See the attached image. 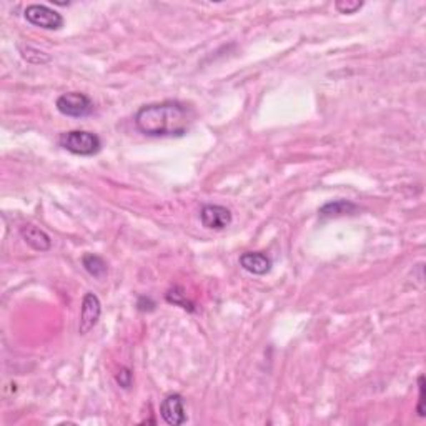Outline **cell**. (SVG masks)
Listing matches in <instances>:
<instances>
[{
	"label": "cell",
	"instance_id": "ba28073f",
	"mask_svg": "<svg viewBox=\"0 0 426 426\" xmlns=\"http://www.w3.org/2000/svg\"><path fill=\"white\" fill-rule=\"evenodd\" d=\"M240 266L248 273L264 277L272 270L273 262L268 255L264 252H245L240 255Z\"/></svg>",
	"mask_w": 426,
	"mask_h": 426
},
{
	"label": "cell",
	"instance_id": "6da1fadb",
	"mask_svg": "<svg viewBox=\"0 0 426 426\" xmlns=\"http://www.w3.org/2000/svg\"><path fill=\"white\" fill-rule=\"evenodd\" d=\"M190 123L192 112L177 100L143 105L135 114V127L147 137H182Z\"/></svg>",
	"mask_w": 426,
	"mask_h": 426
},
{
	"label": "cell",
	"instance_id": "2e32d148",
	"mask_svg": "<svg viewBox=\"0 0 426 426\" xmlns=\"http://www.w3.org/2000/svg\"><path fill=\"white\" fill-rule=\"evenodd\" d=\"M137 306L140 312H152V310H155V303L152 301V298H147V297L138 298Z\"/></svg>",
	"mask_w": 426,
	"mask_h": 426
},
{
	"label": "cell",
	"instance_id": "30bf717a",
	"mask_svg": "<svg viewBox=\"0 0 426 426\" xmlns=\"http://www.w3.org/2000/svg\"><path fill=\"white\" fill-rule=\"evenodd\" d=\"M358 212V205L355 203L348 202V200H335V202H328L318 210L321 218H338V217H345V215H353Z\"/></svg>",
	"mask_w": 426,
	"mask_h": 426
},
{
	"label": "cell",
	"instance_id": "4fadbf2b",
	"mask_svg": "<svg viewBox=\"0 0 426 426\" xmlns=\"http://www.w3.org/2000/svg\"><path fill=\"white\" fill-rule=\"evenodd\" d=\"M132 381H134L132 370L123 366V368H120V372L117 373V383L120 385L123 390H129L130 386H132Z\"/></svg>",
	"mask_w": 426,
	"mask_h": 426
},
{
	"label": "cell",
	"instance_id": "5bb4252c",
	"mask_svg": "<svg viewBox=\"0 0 426 426\" xmlns=\"http://www.w3.org/2000/svg\"><path fill=\"white\" fill-rule=\"evenodd\" d=\"M361 7H363V2H348V0L337 2V10L341 12V14H355Z\"/></svg>",
	"mask_w": 426,
	"mask_h": 426
},
{
	"label": "cell",
	"instance_id": "5b68a950",
	"mask_svg": "<svg viewBox=\"0 0 426 426\" xmlns=\"http://www.w3.org/2000/svg\"><path fill=\"white\" fill-rule=\"evenodd\" d=\"M102 315V303L97 295L87 293L82 300L81 321H78V333L87 335L95 325L98 323Z\"/></svg>",
	"mask_w": 426,
	"mask_h": 426
},
{
	"label": "cell",
	"instance_id": "9a60e30c",
	"mask_svg": "<svg viewBox=\"0 0 426 426\" xmlns=\"http://www.w3.org/2000/svg\"><path fill=\"white\" fill-rule=\"evenodd\" d=\"M29 49H30L32 54H27V52H22V57L25 58L27 62H30V63H32V61H34V58H32V57H37L39 63H45V62H49V61H50V57L45 54V52H41V50L34 49V47H29Z\"/></svg>",
	"mask_w": 426,
	"mask_h": 426
},
{
	"label": "cell",
	"instance_id": "7c38bea8",
	"mask_svg": "<svg viewBox=\"0 0 426 426\" xmlns=\"http://www.w3.org/2000/svg\"><path fill=\"white\" fill-rule=\"evenodd\" d=\"M165 298L169 303L182 306L183 310H189V312H195V305L190 300H187V295L180 286H173L172 290H169V293L165 295Z\"/></svg>",
	"mask_w": 426,
	"mask_h": 426
},
{
	"label": "cell",
	"instance_id": "8992f818",
	"mask_svg": "<svg viewBox=\"0 0 426 426\" xmlns=\"http://www.w3.org/2000/svg\"><path fill=\"white\" fill-rule=\"evenodd\" d=\"M160 415L163 421L170 426H180L185 423V400L180 393H172V395L165 396V400L160 403Z\"/></svg>",
	"mask_w": 426,
	"mask_h": 426
},
{
	"label": "cell",
	"instance_id": "8fae6325",
	"mask_svg": "<svg viewBox=\"0 0 426 426\" xmlns=\"http://www.w3.org/2000/svg\"><path fill=\"white\" fill-rule=\"evenodd\" d=\"M82 265L87 270V273L92 275L97 280H103L109 273V266H107L105 260L95 253H87L82 257Z\"/></svg>",
	"mask_w": 426,
	"mask_h": 426
},
{
	"label": "cell",
	"instance_id": "52a82bcc",
	"mask_svg": "<svg viewBox=\"0 0 426 426\" xmlns=\"http://www.w3.org/2000/svg\"><path fill=\"white\" fill-rule=\"evenodd\" d=\"M232 220V212L224 205H205L200 210L202 225L209 230H225Z\"/></svg>",
	"mask_w": 426,
	"mask_h": 426
},
{
	"label": "cell",
	"instance_id": "7a4b0ae2",
	"mask_svg": "<svg viewBox=\"0 0 426 426\" xmlns=\"http://www.w3.org/2000/svg\"><path fill=\"white\" fill-rule=\"evenodd\" d=\"M58 143L63 150L78 155V157H94L102 150L100 137L94 132H87V130L63 132L58 138Z\"/></svg>",
	"mask_w": 426,
	"mask_h": 426
},
{
	"label": "cell",
	"instance_id": "277c9868",
	"mask_svg": "<svg viewBox=\"0 0 426 426\" xmlns=\"http://www.w3.org/2000/svg\"><path fill=\"white\" fill-rule=\"evenodd\" d=\"M25 21L35 27H41L45 30H61L63 27V17L57 10L42 3H32L23 12Z\"/></svg>",
	"mask_w": 426,
	"mask_h": 426
},
{
	"label": "cell",
	"instance_id": "3957f363",
	"mask_svg": "<svg viewBox=\"0 0 426 426\" xmlns=\"http://www.w3.org/2000/svg\"><path fill=\"white\" fill-rule=\"evenodd\" d=\"M55 107L62 115L65 117H74V118H82L89 117L90 114H94V102L89 95L82 94V92H67L62 94L61 97L55 102Z\"/></svg>",
	"mask_w": 426,
	"mask_h": 426
},
{
	"label": "cell",
	"instance_id": "e0dca14e",
	"mask_svg": "<svg viewBox=\"0 0 426 426\" xmlns=\"http://www.w3.org/2000/svg\"><path fill=\"white\" fill-rule=\"evenodd\" d=\"M418 383H420V403H418V413H420V416H425V376L421 375L418 378Z\"/></svg>",
	"mask_w": 426,
	"mask_h": 426
},
{
	"label": "cell",
	"instance_id": "9c48e42d",
	"mask_svg": "<svg viewBox=\"0 0 426 426\" xmlns=\"http://www.w3.org/2000/svg\"><path fill=\"white\" fill-rule=\"evenodd\" d=\"M21 235L27 245L30 248L37 250V252H49L52 248V240L43 230L35 225H23L21 228Z\"/></svg>",
	"mask_w": 426,
	"mask_h": 426
}]
</instances>
